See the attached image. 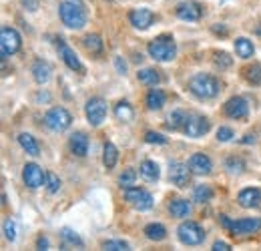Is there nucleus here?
<instances>
[{
  "label": "nucleus",
  "mask_w": 261,
  "mask_h": 251,
  "mask_svg": "<svg viewBox=\"0 0 261 251\" xmlns=\"http://www.w3.org/2000/svg\"><path fill=\"white\" fill-rule=\"evenodd\" d=\"M189 89H191V93L195 94L197 98H213V96L219 94L221 85H219V81L215 77L205 74V72H199V74L191 77Z\"/></svg>",
  "instance_id": "f257e3e1"
},
{
  "label": "nucleus",
  "mask_w": 261,
  "mask_h": 251,
  "mask_svg": "<svg viewBox=\"0 0 261 251\" xmlns=\"http://www.w3.org/2000/svg\"><path fill=\"white\" fill-rule=\"evenodd\" d=\"M147 51H149L151 59H155V61H159V63H169V61H173L175 55H177V44H175L173 36L161 34V36H157V38H153V40L149 42Z\"/></svg>",
  "instance_id": "f03ea898"
},
{
  "label": "nucleus",
  "mask_w": 261,
  "mask_h": 251,
  "mask_svg": "<svg viewBox=\"0 0 261 251\" xmlns=\"http://www.w3.org/2000/svg\"><path fill=\"white\" fill-rule=\"evenodd\" d=\"M59 12H61V20L63 24L68 29H83L87 24V12L83 10L81 2H74V0H66L59 6Z\"/></svg>",
  "instance_id": "7ed1b4c3"
},
{
  "label": "nucleus",
  "mask_w": 261,
  "mask_h": 251,
  "mask_svg": "<svg viewBox=\"0 0 261 251\" xmlns=\"http://www.w3.org/2000/svg\"><path fill=\"white\" fill-rule=\"evenodd\" d=\"M177 237L183 245H199L205 239V231L195 221H183L177 229Z\"/></svg>",
  "instance_id": "20e7f679"
},
{
  "label": "nucleus",
  "mask_w": 261,
  "mask_h": 251,
  "mask_svg": "<svg viewBox=\"0 0 261 251\" xmlns=\"http://www.w3.org/2000/svg\"><path fill=\"white\" fill-rule=\"evenodd\" d=\"M22 46V38L18 31H14L12 27H4L0 32V53H2V59L18 53Z\"/></svg>",
  "instance_id": "39448f33"
},
{
  "label": "nucleus",
  "mask_w": 261,
  "mask_h": 251,
  "mask_svg": "<svg viewBox=\"0 0 261 251\" xmlns=\"http://www.w3.org/2000/svg\"><path fill=\"white\" fill-rule=\"evenodd\" d=\"M72 123V117H70V113L63 109V107H53L46 115H44V125L48 127L50 131H66L68 127Z\"/></svg>",
  "instance_id": "423d86ee"
},
{
  "label": "nucleus",
  "mask_w": 261,
  "mask_h": 251,
  "mask_svg": "<svg viewBox=\"0 0 261 251\" xmlns=\"http://www.w3.org/2000/svg\"><path fill=\"white\" fill-rule=\"evenodd\" d=\"M125 199L129 201V205H133L139 211H147L153 207V195L147 189L141 187H127L125 191Z\"/></svg>",
  "instance_id": "0eeeda50"
},
{
  "label": "nucleus",
  "mask_w": 261,
  "mask_h": 251,
  "mask_svg": "<svg viewBox=\"0 0 261 251\" xmlns=\"http://www.w3.org/2000/svg\"><path fill=\"white\" fill-rule=\"evenodd\" d=\"M85 113H87L89 123L93 127H98L105 121V117H107V103L102 98H98V96L89 98L87 105H85Z\"/></svg>",
  "instance_id": "6e6552de"
},
{
  "label": "nucleus",
  "mask_w": 261,
  "mask_h": 251,
  "mask_svg": "<svg viewBox=\"0 0 261 251\" xmlns=\"http://www.w3.org/2000/svg\"><path fill=\"white\" fill-rule=\"evenodd\" d=\"M169 179L177 187H187L191 179V169L189 165H183L181 161H171L169 163Z\"/></svg>",
  "instance_id": "1a4fd4ad"
},
{
  "label": "nucleus",
  "mask_w": 261,
  "mask_h": 251,
  "mask_svg": "<svg viewBox=\"0 0 261 251\" xmlns=\"http://www.w3.org/2000/svg\"><path fill=\"white\" fill-rule=\"evenodd\" d=\"M223 113L229 119H245L249 115V105L243 96H231L223 107Z\"/></svg>",
  "instance_id": "9d476101"
},
{
  "label": "nucleus",
  "mask_w": 261,
  "mask_h": 251,
  "mask_svg": "<svg viewBox=\"0 0 261 251\" xmlns=\"http://www.w3.org/2000/svg\"><path fill=\"white\" fill-rule=\"evenodd\" d=\"M22 179H24V183L31 189H38L44 185L46 175H44V171L36 163H27L24 169H22Z\"/></svg>",
  "instance_id": "9b49d317"
},
{
  "label": "nucleus",
  "mask_w": 261,
  "mask_h": 251,
  "mask_svg": "<svg viewBox=\"0 0 261 251\" xmlns=\"http://www.w3.org/2000/svg\"><path fill=\"white\" fill-rule=\"evenodd\" d=\"M201 14H203V8H201V4L195 2V0H185V2H181V4L177 6V16H179L181 20L197 22V20L201 18Z\"/></svg>",
  "instance_id": "f8f14e48"
},
{
  "label": "nucleus",
  "mask_w": 261,
  "mask_h": 251,
  "mask_svg": "<svg viewBox=\"0 0 261 251\" xmlns=\"http://www.w3.org/2000/svg\"><path fill=\"white\" fill-rule=\"evenodd\" d=\"M261 229V219L257 217H245V219L233 221L229 231L233 235H251V233H257Z\"/></svg>",
  "instance_id": "ddd939ff"
},
{
  "label": "nucleus",
  "mask_w": 261,
  "mask_h": 251,
  "mask_svg": "<svg viewBox=\"0 0 261 251\" xmlns=\"http://www.w3.org/2000/svg\"><path fill=\"white\" fill-rule=\"evenodd\" d=\"M57 46H59V55L63 57V61H65V64L70 68V70H76V72H85V66H83V63L79 61V57L74 55V51L66 44L63 38H59L57 40Z\"/></svg>",
  "instance_id": "4468645a"
},
{
  "label": "nucleus",
  "mask_w": 261,
  "mask_h": 251,
  "mask_svg": "<svg viewBox=\"0 0 261 251\" xmlns=\"http://www.w3.org/2000/svg\"><path fill=\"white\" fill-rule=\"evenodd\" d=\"M209 129H211V123H209L207 117H189L187 123H185V127H183L185 135H187V137H193V139L203 137Z\"/></svg>",
  "instance_id": "2eb2a0df"
},
{
  "label": "nucleus",
  "mask_w": 261,
  "mask_h": 251,
  "mask_svg": "<svg viewBox=\"0 0 261 251\" xmlns=\"http://www.w3.org/2000/svg\"><path fill=\"white\" fill-rule=\"evenodd\" d=\"M153 12L149 10V8H135V10H130L129 12V20L130 24L135 27V29H139V31H145V29H149L151 24H153Z\"/></svg>",
  "instance_id": "dca6fc26"
},
{
  "label": "nucleus",
  "mask_w": 261,
  "mask_h": 251,
  "mask_svg": "<svg viewBox=\"0 0 261 251\" xmlns=\"http://www.w3.org/2000/svg\"><path fill=\"white\" fill-rule=\"evenodd\" d=\"M187 165H189V169H191V173H193V175H209V173H211V169H213L211 159L207 157V155H203V153H195V155H191L189 161H187Z\"/></svg>",
  "instance_id": "f3484780"
},
{
  "label": "nucleus",
  "mask_w": 261,
  "mask_h": 251,
  "mask_svg": "<svg viewBox=\"0 0 261 251\" xmlns=\"http://www.w3.org/2000/svg\"><path fill=\"white\" fill-rule=\"evenodd\" d=\"M237 203L245 209H255L261 205V191L257 187H249L243 189L239 195H237Z\"/></svg>",
  "instance_id": "a211bd4d"
},
{
  "label": "nucleus",
  "mask_w": 261,
  "mask_h": 251,
  "mask_svg": "<svg viewBox=\"0 0 261 251\" xmlns=\"http://www.w3.org/2000/svg\"><path fill=\"white\" fill-rule=\"evenodd\" d=\"M70 151L76 155V157H85L87 153H89V139H87V135L85 133H74L72 137H70Z\"/></svg>",
  "instance_id": "6ab92c4d"
},
{
  "label": "nucleus",
  "mask_w": 261,
  "mask_h": 251,
  "mask_svg": "<svg viewBox=\"0 0 261 251\" xmlns=\"http://www.w3.org/2000/svg\"><path fill=\"white\" fill-rule=\"evenodd\" d=\"M169 211L173 217L177 219H183V217H189L191 213V203L187 199H173L171 205H169Z\"/></svg>",
  "instance_id": "aec40b11"
},
{
  "label": "nucleus",
  "mask_w": 261,
  "mask_h": 251,
  "mask_svg": "<svg viewBox=\"0 0 261 251\" xmlns=\"http://www.w3.org/2000/svg\"><path fill=\"white\" fill-rule=\"evenodd\" d=\"M139 173H141V177H143L145 181L155 183V181L159 179V165H157L155 161H143Z\"/></svg>",
  "instance_id": "412c9836"
},
{
  "label": "nucleus",
  "mask_w": 261,
  "mask_h": 251,
  "mask_svg": "<svg viewBox=\"0 0 261 251\" xmlns=\"http://www.w3.org/2000/svg\"><path fill=\"white\" fill-rule=\"evenodd\" d=\"M33 77L38 85H44L50 79V64L46 63V61H34Z\"/></svg>",
  "instance_id": "4be33fe9"
},
{
  "label": "nucleus",
  "mask_w": 261,
  "mask_h": 251,
  "mask_svg": "<svg viewBox=\"0 0 261 251\" xmlns=\"http://www.w3.org/2000/svg\"><path fill=\"white\" fill-rule=\"evenodd\" d=\"M187 113L185 111H181V109H177V111H173L169 117H167V123H165V127L167 129H171V131H177V129H183L185 127V123H187Z\"/></svg>",
  "instance_id": "5701e85b"
},
{
  "label": "nucleus",
  "mask_w": 261,
  "mask_h": 251,
  "mask_svg": "<svg viewBox=\"0 0 261 251\" xmlns=\"http://www.w3.org/2000/svg\"><path fill=\"white\" fill-rule=\"evenodd\" d=\"M235 53H237L239 59H249V57H253L255 46H253V42L249 38H243L241 36V38L235 40Z\"/></svg>",
  "instance_id": "b1692460"
},
{
  "label": "nucleus",
  "mask_w": 261,
  "mask_h": 251,
  "mask_svg": "<svg viewBox=\"0 0 261 251\" xmlns=\"http://www.w3.org/2000/svg\"><path fill=\"white\" fill-rule=\"evenodd\" d=\"M18 145H20L29 155H33V157H36L38 151H40L36 139H34L31 133H20V135H18Z\"/></svg>",
  "instance_id": "393cba45"
},
{
  "label": "nucleus",
  "mask_w": 261,
  "mask_h": 251,
  "mask_svg": "<svg viewBox=\"0 0 261 251\" xmlns=\"http://www.w3.org/2000/svg\"><path fill=\"white\" fill-rule=\"evenodd\" d=\"M165 105V93L161 89H151L149 93H147V107L151 109V111H159V109H163Z\"/></svg>",
  "instance_id": "a878e982"
},
{
  "label": "nucleus",
  "mask_w": 261,
  "mask_h": 251,
  "mask_svg": "<svg viewBox=\"0 0 261 251\" xmlns=\"http://www.w3.org/2000/svg\"><path fill=\"white\" fill-rule=\"evenodd\" d=\"M143 233H145L147 239H151V241H163L165 237H167V229H165L161 223H149Z\"/></svg>",
  "instance_id": "bb28decb"
},
{
  "label": "nucleus",
  "mask_w": 261,
  "mask_h": 251,
  "mask_svg": "<svg viewBox=\"0 0 261 251\" xmlns=\"http://www.w3.org/2000/svg\"><path fill=\"white\" fill-rule=\"evenodd\" d=\"M139 81L147 87H157L161 81V74L155 68H143V70H139Z\"/></svg>",
  "instance_id": "cd10ccee"
},
{
  "label": "nucleus",
  "mask_w": 261,
  "mask_h": 251,
  "mask_svg": "<svg viewBox=\"0 0 261 251\" xmlns=\"http://www.w3.org/2000/svg\"><path fill=\"white\" fill-rule=\"evenodd\" d=\"M117 159H119V151L113 143H105V151H102V163L107 169H113L117 165Z\"/></svg>",
  "instance_id": "c85d7f7f"
},
{
  "label": "nucleus",
  "mask_w": 261,
  "mask_h": 251,
  "mask_svg": "<svg viewBox=\"0 0 261 251\" xmlns=\"http://www.w3.org/2000/svg\"><path fill=\"white\" fill-rule=\"evenodd\" d=\"M243 77L249 85H261V64L255 63L251 66H245L243 68Z\"/></svg>",
  "instance_id": "c756f323"
},
{
  "label": "nucleus",
  "mask_w": 261,
  "mask_h": 251,
  "mask_svg": "<svg viewBox=\"0 0 261 251\" xmlns=\"http://www.w3.org/2000/svg\"><path fill=\"white\" fill-rule=\"evenodd\" d=\"M115 117L119 119V121H130L133 117H135V111H133V107H130L127 101H121L117 107H115Z\"/></svg>",
  "instance_id": "7c9ffc66"
},
{
  "label": "nucleus",
  "mask_w": 261,
  "mask_h": 251,
  "mask_svg": "<svg viewBox=\"0 0 261 251\" xmlns=\"http://www.w3.org/2000/svg\"><path fill=\"white\" fill-rule=\"evenodd\" d=\"M211 199H213V189L209 187V185H197L193 189V201H197V203H207Z\"/></svg>",
  "instance_id": "2f4dec72"
},
{
  "label": "nucleus",
  "mask_w": 261,
  "mask_h": 251,
  "mask_svg": "<svg viewBox=\"0 0 261 251\" xmlns=\"http://www.w3.org/2000/svg\"><path fill=\"white\" fill-rule=\"evenodd\" d=\"M85 46H87L89 53L100 55V51H102V40H100L98 34H89V36H85Z\"/></svg>",
  "instance_id": "473e14b6"
},
{
  "label": "nucleus",
  "mask_w": 261,
  "mask_h": 251,
  "mask_svg": "<svg viewBox=\"0 0 261 251\" xmlns=\"http://www.w3.org/2000/svg\"><path fill=\"white\" fill-rule=\"evenodd\" d=\"M225 167H227V171L231 175H241L243 169H245V163L239 157H229L227 161H225Z\"/></svg>",
  "instance_id": "72a5a7b5"
},
{
  "label": "nucleus",
  "mask_w": 261,
  "mask_h": 251,
  "mask_svg": "<svg viewBox=\"0 0 261 251\" xmlns=\"http://www.w3.org/2000/svg\"><path fill=\"white\" fill-rule=\"evenodd\" d=\"M135 181H137V171L135 169H125L123 173H121V177H119V185L121 187H130V185H135Z\"/></svg>",
  "instance_id": "f704fd0d"
},
{
  "label": "nucleus",
  "mask_w": 261,
  "mask_h": 251,
  "mask_svg": "<svg viewBox=\"0 0 261 251\" xmlns=\"http://www.w3.org/2000/svg\"><path fill=\"white\" fill-rule=\"evenodd\" d=\"M102 247L109 251H127L129 249V243L123 241V239H111V241H105Z\"/></svg>",
  "instance_id": "c9c22d12"
},
{
  "label": "nucleus",
  "mask_w": 261,
  "mask_h": 251,
  "mask_svg": "<svg viewBox=\"0 0 261 251\" xmlns=\"http://www.w3.org/2000/svg\"><path fill=\"white\" fill-rule=\"evenodd\" d=\"M61 237L65 239L66 243H70V245H79V247H83V239H81L74 231H70V229H66V227L61 231Z\"/></svg>",
  "instance_id": "e433bc0d"
},
{
  "label": "nucleus",
  "mask_w": 261,
  "mask_h": 251,
  "mask_svg": "<svg viewBox=\"0 0 261 251\" xmlns=\"http://www.w3.org/2000/svg\"><path fill=\"white\" fill-rule=\"evenodd\" d=\"M46 189H48L50 195L61 189V179H59L55 173H48V175H46Z\"/></svg>",
  "instance_id": "4c0bfd02"
},
{
  "label": "nucleus",
  "mask_w": 261,
  "mask_h": 251,
  "mask_svg": "<svg viewBox=\"0 0 261 251\" xmlns=\"http://www.w3.org/2000/svg\"><path fill=\"white\" fill-rule=\"evenodd\" d=\"M4 237H6L8 241H14V239H16V225H14L12 219L4 221Z\"/></svg>",
  "instance_id": "58836bf2"
},
{
  "label": "nucleus",
  "mask_w": 261,
  "mask_h": 251,
  "mask_svg": "<svg viewBox=\"0 0 261 251\" xmlns=\"http://www.w3.org/2000/svg\"><path fill=\"white\" fill-rule=\"evenodd\" d=\"M215 64H217L219 68H229V66L233 64V59L229 57L227 53H217V55H215Z\"/></svg>",
  "instance_id": "ea45409f"
},
{
  "label": "nucleus",
  "mask_w": 261,
  "mask_h": 251,
  "mask_svg": "<svg viewBox=\"0 0 261 251\" xmlns=\"http://www.w3.org/2000/svg\"><path fill=\"white\" fill-rule=\"evenodd\" d=\"M145 141H147V143H157V145H165V143H167V139H165L163 135H159V133H155V131H147V133H145Z\"/></svg>",
  "instance_id": "a19ab883"
},
{
  "label": "nucleus",
  "mask_w": 261,
  "mask_h": 251,
  "mask_svg": "<svg viewBox=\"0 0 261 251\" xmlns=\"http://www.w3.org/2000/svg\"><path fill=\"white\" fill-rule=\"evenodd\" d=\"M235 137V133H233V129H229V127H219L217 129V139L219 141H223V143H227Z\"/></svg>",
  "instance_id": "79ce46f5"
},
{
  "label": "nucleus",
  "mask_w": 261,
  "mask_h": 251,
  "mask_svg": "<svg viewBox=\"0 0 261 251\" xmlns=\"http://www.w3.org/2000/svg\"><path fill=\"white\" fill-rule=\"evenodd\" d=\"M115 66H117V70H119L121 74H125V70H127V64H125V61H123L121 57H117V59H115Z\"/></svg>",
  "instance_id": "37998d69"
},
{
  "label": "nucleus",
  "mask_w": 261,
  "mask_h": 251,
  "mask_svg": "<svg viewBox=\"0 0 261 251\" xmlns=\"http://www.w3.org/2000/svg\"><path fill=\"white\" fill-rule=\"evenodd\" d=\"M213 249L215 251H227V249H231V247H229V243H225V241H215V243H213Z\"/></svg>",
  "instance_id": "c03bdc74"
},
{
  "label": "nucleus",
  "mask_w": 261,
  "mask_h": 251,
  "mask_svg": "<svg viewBox=\"0 0 261 251\" xmlns=\"http://www.w3.org/2000/svg\"><path fill=\"white\" fill-rule=\"evenodd\" d=\"M36 245H38L40 249H48V247H50V243H48V239H46V237H38Z\"/></svg>",
  "instance_id": "a18cd8bd"
},
{
  "label": "nucleus",
  "mask_w": 261,
  "mask_h": 251,
  "mask_svg": "<svg viewBox=\"0 0 261 251\" xmlns=\"http://www.w3.org/2000/svg\"><path fill=\"white\" fill-rule=\"evenodd\" d=\"M22 4H24L29 10H36V6H38V0H22Z\"/></svg>",
  "instance_id": "49530a36"
},
{
  "label": "nucleus",
  "mask_w": 261,
  "mask_h": 251,
  "mask_svg": "<svg viewBox=\"0 0 261 251\" xmlns=\"http://www.w3.org/2000/svg\"><path fill=\"white\" fill-rule=\"evenodd\" d=\"M219 221H221V225H223L225 229H229V227H231V223H233V221L229 219L227 215H219Z\"/></svg>",
  "instance_id": "de8ad7c7"
},
{
  "label": "nucleus",
  "mask_w": 261,
  "mask_h": 251,
  "mask_svg": "<svg viewBox=\"0 0 261 251\" xmlns=\"http://www.w3.org/2000/svg\"><path fill=\"white\" fill-rule=\"evenodd\" d=\"M243 143H253V135H245V139H243Z\"/></svg>",
  "instance_id": "09e8293b"
}]
</instances>
